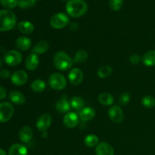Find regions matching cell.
<instances>
[{
    "instance_id": "6da1fadb",
    "label": "cell",
    "mask_w": 155,
    "mask_h": 155,
    "mask_svg": "<svg viewBox=\"0 0 155 155\" xmlns=\"http://www.w3.org/2000/svg\"><path fill=\"white\" fill-rule=\"evenodd\" d=\"M66 12L73 18H80L87 12L88 5L83 0H70L65 5Z\"/></svg>"
},
{
    "instance_id": "7a4b0ae2",
    "label": "cell",
    "mask_w": 155,
    "mask_h": 155,
    "mask_svg": "<svg viewBox=\"0 0 155 155\" xmlns=\"http://www.w3.org/2000/svg\"><path fill=\"white\" fill-rule=\"evenodd\" d=\"M17 23L16 16L8 9L0 10V32H7L12 30Z\"/></svg>"
},
{
    "instance_id": "3957f363",
    "label": "cell",
    "mask_w": 155,
    "mask_h": 155,
    "mask_svg": "<svg viewBox=\"0 0 155 155\" xmlns=\"http://www.w3.org/2000/svg\"><path fill=\"white\" fill-rule=\"evenodd\" d=\"M53 64L56 69L65 71L71 69L74 64V60L64 51H58L53 58Z\"/></svg>"
},
{
    "instance_id": "277c9868",
    "label": "cell",
    "mask_w": 155,
    "mask_h": 155,
    "mask_svg": "<svg viewBox=\"0 0 155 155\" xmlns=\"http://www.w3.org/2000/svg\"><path fill=\"white\" fill-rule=\"evenodd\" d=\"M48 85L54 90H63L67 86V80L59 73L52 74L48 78Z\"/></svg>"
},
{
    "instance_id": "5b68a950",
    "label": "cell",
    "mask_w": 155,
    "mask_h": 155,
    "mask_svg": "<svg viewBox=\"0 0 155 155\" xmlns=\"http://www.w3.org/2000/svg\"><path fill=\"white\" fill-rule=\"evenodd\" d=\"M70 22L69 17L64 13H57L53 15L50 20V24L51 27L56 30L64 28L66 26L68 25Z\"/></svg>"
},
{
    "instance_id": "8992f818",
    "label": "cell",
    "mask_w": 155,
    "mask_h": 155,
    "mask_svg": "<svg viewBox=\"0 0 155 155\" xmlns=\"http://www.w3.org/2000/svg\"><path fill=\"white\" fill-rule=\"evenodd\" d=\"M14 114V107L11 103L0 104V123H6L12 119Z\"/></svg>"
},
{
    "instance_id": "52a82bcc",
    "label": "cell",
    "mask_w": 155,
    "mask_h": 155,
    "mask_svg": "<svg viewBox=\"0 0 155 155\" xmlns=\"http://www.w3.org/2000/svg\"><path fill=\"white\" fill-rule=\"evenodd\" d=\"M4 61L8 66H17L22 61V54L17 50H10L5 54Z\"/></svg>"
},
{
    "instance_id": "ba28073f",
    "label": "cell",
    "mask_w": 155,
    "mask_h": 155,
    "mask_svg": "<svg viewBox=\"0 0 155 155\" xmlns=\"http://www.w3.org/2000/svg\"><path fill=\"white\" fill-rule=\"evenodd\" d=\"M107 114L110 119L116 124H120L124 119V111L121 107L118 105H114L110 107L107 112Z\"/></svg>"
},
{
    "instance_id": "9c48e42d",
    "label": "cell",
    "mask_w": 155,
    "mask_h": 155,
    "mask_svg": "<svg viewBox=\"0 0 155 155\" xmlns=\"http://www.w3.org/2000/svg\"><path fill=\"white\" fill-rule=\"evenodd\" d=\"M51 122H52V118H51V115L48 114H42L39 118H38L37 121H36V128L40 132H46V130L51 126Z\"/></svg>"
},
{
    "instance_id": "30bf717a",
    "label": "cell",
    "mask_w": 155,
    "mask_h": 155,
    "mask_svg": "<svg viewBox=\"0 0 155 155\" xmlns=\"http://www.w3.org/2000/svg\"><path fill=\"white\" fill-rule=\"evenodd\" d=\"M28 80V74L24 71H17L11 77V81L18 86H23Z\"/></svg>"
},
{
    "instance_id": "8fae6325",
    "label": "cell",
    "mask_w": 155,
    "mask_h": 155,
    "mask_svg": "<svg viewBox=\"0 0 155 155\" xmlns=\"http://www.w3.org/2000/svg\"><path fill=\"white\" fill-rule=\"evenodd\" d=\"M68 79L70 83L74 86H78L83 82V73L80 68H73L68 74Z\"/></svg>"
},
{
    "instance_id": "7c38bea8",
    "label": "cell",
    "mask_w": 155,
    "mask_h": 155,
    "mask_svg": "<svg viewBox=\"0 0 155 155\" xmlns=\"http://www.w3.org/2000/svg\"><path fill=\"white\" fill-rule=\"evenodd\" d=\"M79 114L75 112H68L64 115L63 119L64 125L69 129H73L77 126L79 123Z\"/></svg>"
},
{
    "instance_id": "4fadbf2b",
    "label": "cell",
    "mask_w": 155,
    "mask_h": 155,
    "mask_svg": "<svg viewBox=\"0 0 155 155\" xmlns=\"http://www.w3.org/2000/svg\"><path fill=\"white\" fill-rule=\"evenodd\" d=\"M96 155H114V149L110 144L101 142L95 148Z\"/></svg>"
},
{
    "instance_id": "5bb4252c",
    "label": "cell",
    "mask_w": 155,
    "mask_h": 155,
    "mask_svg": "<svg viewBox=\"0 0 155 155\" xmlns=\"http://www.w3.org/2000/svg\"><path fill=\"white\" fill-rule=\"evenodd\" d=\"M39 64L38 54L32 52L29 54L25 60V68L28 71H34L38 68Z\"/></svg>"
},
{
    "instance_id": "9a60e30c",
    "label": "cell",
    "mask_w": 155,
    "mask_h": 155,
    "mask_svg": "<svg viewBox=\"0 0 155 155\" xmlns=\"http://www.w3.org/2000/svg\"><path fill=\"white\" fill-rule=\"evenodd\" d=\"M33 130L28 126L22 127L19 132V139L23 143H28L33 139Z\"/></svg>"
},
{
    "instance_id": "2e32d148",
    "label": "cell",
    "mask_w": 155,
    "mask_h": 155,
    "mask_svg": "<svg viewBox=\"0 0 155 155\" xmlns=\"http://www.w3.org/2000/svg\"><path fill=\"white\" fill-rule=\"evenodd\" d=\"M55 108L59 113L65 114L68 113L71 109L70 101H68L67 95H64L59 101H57L55 104Z\"/></svg>"
},
{
    "instance_id": "e0dca14e",
    "label": "cell",
    "mask_w": 155,
    "mask_h": 155,
    "mask_svg": "<svg viewBox=\"0 0 155 155\" xmlns=\"http://www.w3.org/2000/svg\"><path fill=\"white\" fill-rule=\"evenodd\" d=\"M32 42L30 38L27 36H20L16 39L15 45L21 51H27L31 47Z\"/></svg>"
},
{
    "instance_id": "ac0fdd59",
    "label": "cell",
    "mask_w": 155,
    "mask_h": 155,
    "mask_svg": "<svg viewBox=\"0 0 155 155\" xmlns=\"http://www.w3.org/2000/svg\"><path fill=\"white\" fill-rule=\"evenodd\" d=\"M95 116V110L92 107H83L79 112V117L83 121L92 120Z\"/></svg>"
},
{
    "instance_id": "d6986e66",
    "label": "cell",
    "mask_w": 155,
    "mask_h": 155,
    "mask_svg": "<svg viewBox=\"0 0 155 155\" xmlns=\"http://www.w3.org/2000/svg\"><path fill=\"white\" fill-rule=\"evenodd\" d=\"M8 155H28V151L21 144H14L9 148Z\"/></svg>"
},
{
    "instance_id": "ffe728a7",
    "label": "cell",
    "mask_w": 155,
    "mask_h": 155,
    "mask_svg": "<svg viewBox=\"0 0 155 155\" xmlns=\"http://www.w3.org/2000/svg\"><path fill=\"white\" fill-rule=\"evenodd\" d=\"M18 29L23 34L30 35L34 30V25L30 21H24L18 24Z\"/></svg>"
},
{
    "instance_id": "44dd1931",
    "label": "cell",
    "mask_w": 155,
    "mask_h": 155,
    "mask_svg": "<svg viewBox=\"0 0 155 155\" xmlns=\"http://www.w3.org/2000/svg\"><path fill=\"white\" fill-rule=\"evenodd\" d=\"M49 48V44L45 40H40L36 44L32 51L36 54H42L46 52Z\"/></svg>"
},
{
    "instance_id": "7402d4cb",
    "label": "cell",
    "mask_w": 155,
    "mask_h": 155,
    "mask_svg": "<svg viewBox=\"0 0 155 155\" xmlns=\"http://www.w3.org/2000/svg\"><path fill=\"white\" fill-rule=\"evenodd\" d=\"M9 98L12 101V102H13L15 104H18V105L24 104L26 101V98L24 94L18 92V91L11 92L9 94Z\"/></svg>"
},
{
    "instance_id": "603a6c76",
    "label": "cell",
    "mask_w": 155,
    "mask_h": 155,
    "mask_svg": "<svg viewBox=\"0 0 155 155\" xmlns=\"http://www.w3.org/2000/svg\"><path fill=\"white\" fill-rule=\"evenodd\" d=\"M142 61L144 64L147 67H153L155 65V50H150L147 51L143 57Z\"/></svg>"
},
{
    "instance_id": "cb8c5ba5",
    "label": "cell",
    "mask_w": 155,
    "mask_h": 155,
    "mask_svg": "<svg viewBox=\"0 0 155 155\" xmlns=\"http://www.w3.org/2000/svg\"><path fill=\"white\" fill-rule=\"evenodd\" d=\"M30 88H31L32 91L36 93H39V92H43L46 88V83L45 81L40 80V79H36V80H33L30 84Z\"/></svg>"
},
{
    "instance_id": "d4e9b609",
    "label": "cell",
    "mask_w": 155,
    "mask_h": 155,
    "mask_svg": "<svg viewBox=\"0 0 155 155\" xmlns=\"http://www.w3.org/2000/svg\"><path fill=\"white\" fill-rule=\"evenodd\" d=\"M71 107L76 110H81L84 107V100L80 96H74L70 100Z\"/></svg>"
},
{
    "instance_id": "484cf974",
    "label": "cell",
    "mask_w": 155,
    "mask_h": 155,
    "mask_svg": "<svg viewBox=\"0 0 155 155\" xmlns=\"http://www.w3.org/2000/svg\"><path fill=\"white\" fill-rule=\"evenodd\" d=\"M98 100L100 104L103 105H111L114 103V97L108 92H102L98 97Z\"/></svg>"
},
{
    "instance_id": "4316f807",
    "label": "cell",
    "mask_w": 155,
    "mask_h": 155,
    "mask_svg": "<svg viewBox=\"0 0 155 155\" xmlns=\"http://www.w3.org/2000/svg\"><path fill=\"white\" fill-rule=\"evenodd\" d=\"M89 58V54L86 50H79L76 52L74 58V62L75 63H83L86 61Z\"/></svg>"
},
{
    "instance_id": "83f0119b",
    "label": "cell",
    "mask_w": 155,
    "mask_h": 155,
    "mask_svg": "<svg viewBox=\"0 0 155 155\" xmlns=\"http://www.w3.org/2000/svg\"><path fill=\"white\" fill-rule=\"evenodd\" d=\"M84 144L89 148L96 147L98 145V138L95 135H88L84 139Z\"/></svg>"
},
{
    "instance_id": "f1b7e54d",
    "label": "cell",
    "mask_w": 155,
    "mask_h": 155,
    "mask_svg": "<svg viewBox=\"0 0 155 155\" xmlns=\"http://www.w3.org/2000/svg\"><path fill=\"white\" fill-rule=\"evenodd\" d=\"M112 68L110 65H103L98 70V76L101 79L107 78L111 74Z\"/></svg>"
},
{
    "instance_id": "f546056e",
    "label": "cell",
    "mask_w": 155,
    "mask_h": 155,
    "mask_svg": "<svg viewBox=\"0 0 155 155\" xmlns=\"http://www.w3.org/2000/svg\"><path fill=\"white\" fill-rule=\"evenodd\" d=\"M142 104L146 108H152L155 106V98L151 95H145L142 98Z\"/></svg>"
},
{
    "instance_id": "4dcf8cb0",
    "label": "cell",
    "mask_w": 155,
    "mask_h": 155,
    "mask_svg": "<svg viewBox=\"0 0 155 155\" xmlns=\"http://www.w3.org/2000/svg\"><path fill=\"white\" fill-rule=\"evenodd\" d=\"M36 4L34 0H18V6L22 9H28L33 7Z\"/></svg>"
},
{
    "instance_id": "1f68e13d",
    "label": "cell",
    "mask_w": 155,
    "mask_h": 155,
    "mask_svg": "<svg viewBox=\"0 0 155 155\" xmlns=\"http://www.w3.org/2000/svg\"><path fill=\"white\" fill-rule=\"evenodd\" d=\"M124 4V0H109L108 5L110 9L113 11H119L122 8Z\"/></svg>"
},
{
    "instance_id": "d6a6232c",
    "label": "cell",
    "mask_w": 155,
    "mask_h": 155,
    "mask_svg": "<svg viewBox=\"0 0 155 155\" xmlns=\"http://www.w3.org/2000/svg\"><path fill=\"white\" fill-rule=\"evenodd\" d=\"M18 0H0V3L5 8L12 9L18 5Z\"/></svg>"
},
{
    "instance_id": "836d02e7",
    "label": "cell",
    "mask_w": 155,
    "mask_h": 155,
    "mask_svg": "<svg viewBox=\"0 0 155 155\" xmlns=\"http://www.w3.org/2000/svg\"><path fill=\"white\" fill-rule=\"evenodd\" d=\"M131 97H130V93L128 92H124L120 95L119 98V103L121 105H126L130 102Z\"/></svg>"
},
{
    "instance_id": "e575fe53",
    "label": "cell",
    "mask_w": 155,
    "mask_h": 155,
    "mask_svg": "<svg viewBox=\"0 0 155 155\" xmlns=\"http://www.w3.org/2000/svg\"><path fill=\"white\" fill-rule=\"evenodd\" d=\"M142 61V58L137 54H133L132 55H130V61L132 64L136 65L140 63V61Z\"/></svg>"
},
{
    "instance_id": "d590c367",
    "label": "cell",
    "mask_w": 155,
    "mask_h": 155,
    "mask_svg": "<svg viewBox=\"0 0 155 155\" xmlns=\"http://www.w3.org/2000/svg\"><path fill=\"white\" fill-rule=\"evenodd\" d=\"M0 77L3 79H8L11 77V74L8 70H2L0 71Z\"/></svg>"
},
{
    "instance_id": "8d00e7d4",
    "label": "cell",
    "mask_w": 155,
    "mask_h": 155,
    "mask_svg": "<svg viewBox=\"0 0 155 155\" xmlns=\"http://www.w3.org/2000/svg\"><path fill=\"white\" fill-rule=\"evenodd\" d=\"M6 95H7V92H6L5 89L0 86V100L4 99Z\"/></svg>"
},
{
    "instance_id": "74e56055",
    "label": "cell",
    "mask_w": 155,
    "mask_h": 155,
    "mask_svg": "<svg viewBox=\"0 0 155 155\" xmlns=\"http://www.w3.org/2000/svg\"><path fill=\"white\" fill-rule=\"evenodd\" d=\"M0 155H7L6 154V152L3 149L0 148Z\"/></svg>"
},
{
    "instance_id": "f35d334b",
    "label": "cell",
    "mask_w": 155,
    "mask_h": 155,
    "mask_svg": "<svg viewBox=\"0 0 155 155\" xmlns=\"http://www.w3.org/2000/svg\"><path fill=\"white\" fill-rule=\"evenodd\" d=\"M2 59L0 58V68H2Z\"/></svg>"
},
{
    "instance_id": "ab89813d",
    "label": "cell",
    "mask_w": 155,
    "mask_h": 155,
    "mask_svg": "<svg viewBox=\"0 0 155 155\" xmlns=\"http://www.w3.org/2000/svg\"><path fill=\"white\" fill-rule=\"evenodd\" d=\"M61 1H62V2H68L70 1V0H61Z\"/></svg>"
},
{
    "instance_id": "60d3db41",
    "label": "cell",
    "mask_w": 155,
    "mask_h": 155,
    "mask_svg": "<svg viewBox=\"0 0 155 155\" xmlns=\"http://www.w3.org/2000/svg\"><path fill=\"white\" fill-rule=\"evenodd\" d=\"M34 1H37V0H34Z\"/></svg>"
}]
</instances>
